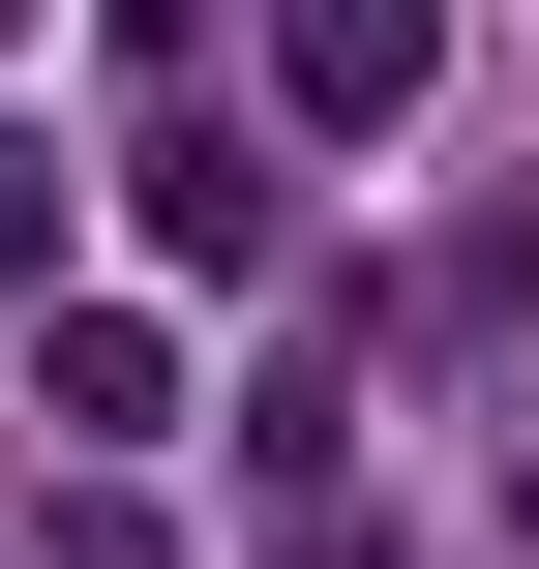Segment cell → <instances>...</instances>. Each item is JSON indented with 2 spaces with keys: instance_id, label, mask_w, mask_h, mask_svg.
<instances>
[{
  "instance_id": "6da1fadb",
  "label": "cell",
  "mask_w": 539,
  "mask_h": 569,
  "mask_svg": "<svg viewBox=\"0 0 539 569\" xmlns=\"http://www.w3.org/2000/svg\"><path fill=\"white\" fill-rule=\"evenodd\" d=\"M420 60H450V0H270V120H300V150H390Z\"/></svg>"
},
{
  "instance_id": "7a4b0ae2",
  "label": "cell",
  "mask_w": 539,
  "mask_h": 569,
  "mask_svg": "<svg viewBox=\"0 0 539 569\" xmlns=\"http://www.w3.org/2000/svg\"><path fill=\"white\" fill-rule=\"evenodd\" d=\"M30 420H60V450H150V420H180V330H150V300H60V330H30Z\"/></svg>"
},
{
  "instance_id": "3957f363",
  "label": "cell",
  "mask_w": 539,
  "mask_h": 569,
  "mask_svg": "<svg viewBox=\"0 0 539 569\" xmlns=\"http://www.w3.org/2000/svg\"><path fill=\"white\" fill-rule=\"evenodd\" d=\"M270 210H300L270 120H180V150H150V270H270Z\"/></svg>"
},
{
  "instance_id": "277c9868",
  "label": "cell",
  "mask_w": 539,
  "mask_h": 569,
  "mask_svg": "<svg viewBox=\"0 0 539 569\" xmlns=\"http://www.w3.org/2000/svg\"><path fill=\"white\" fill-rule=\"evenodd\" d=\"M60 569H180V510H150V480L90 450V480H60Z\"/></svg>"
},
{
  "instance_id": "5b68a950",
  "label": "cell",
  "mask_w": 539,
  "mask_h": 569,
  "mask_svg": "<svg viewBox=\"0 0 539 569\" xmlns=\"http://www.w3.org/2000/svg\"><path fill=\"white\" fill-rule=\"evenodd\" d=\"M0 270H60V150H30V120H0Z\"/></svg>"
}]
</instances>
